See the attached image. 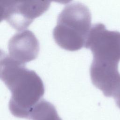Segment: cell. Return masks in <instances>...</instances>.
<instances>
[{
  "mask_svg": "<svg viewBox=\"0 0 120 120\" xmlns=\"http://www.w3.org/2000/svg\"><path fill=\"white\" fill-rule=\"evenodd\" d=\"M30 120H62L54 106L50 102L42 99L34 108Z\"/></svg>",
  "mask_w": 120,
  "mask_h": 120,
  "instance_id": "52a82bcc",
  "label": "cell"
},
{
  "mask_svg": "<svg viewBox=\"0 0 120 120\" xmlns=\"http://www.w3.org/2000/svg\"><path fill=\"white\" fill-rule=\"evenodd\" d=\"M93 84L105 97H113L120 87L118 63L92 60L90 68Z\"/></svg>",
  "mask_w": 120,
  "mask_h": 120,
  "instance_id": "5b68a950",
  "label": "cell"
},
{
  "mask_svg": "<svg viewBox=\"0 0 120 120\" xmlns=\"http://www.w3.org/2000/svg\"><path fill=\"white\" fill-rule=\"evenodd\" d=\"M8 50L11 58L25 65L37 57L39 51V42L31 31L24 30L19 31L10 38Z\"/></svg>",
  "mask_w": 120,
  "mask_h": 120,
  "instance_id": "8992f818",
  "label": "cell"
},
{
  "mask_svg": "<svg viewBox=\"0 0 120 120\" xmlns=\"http://www.w3.org/2000/svg\"><path fill=\"white\" fill-rule=\"evenodd\" d=\"M113 97L115 99L117 105L120 108V87Z\"/></svg>",
  "mask_w": 120,
  "mask_h": 120,
  "instance_id": "ba28073f",
  "label": "cell"
},
{
  "mask_svg": "<svg viewBox=\"0 0 120 120\" xmlns=\"http://www.w3.org/2000/svg\"><path fill=\"white\" fill-rule=\"evenodd\" d=\"M0 76L11 93L9 109L15 116L29 119L45 93L43 82L33 70L1 52Z\"/></svg>",
  "mask_w": 120,
  "mask_h": 120,
  "instance_id": "6da1fadb",
  "label": "cell"
},
{
  "mask_svg": "<svg viewBox=\"0 0 120 120\" xmlns=\"http://www.w3.org/2000/svg\"><path fill=\"white\" fill-rule=\"evenodd\" d=\"M84 47L93 54V60L119 63L120 61V32L107 30L104 24H93Z\"/></svg>",
  "mask_w": 120,
  "mask_h": 120,
  "instance_id": "3957f363",
  "label": "cell"
},
{
  "mask_svg": "<svg viewBox=\"0 0 120 120\" xmlns=\"http://www.w3.org/2000/svg\"><path fill=\"white\" fill-rule=\"evenodd\" d=\"M91 21V13L87 6L79 2L68 3L58 16L52 32L54 41L65 50H80L85 46Z\"/></svg>",
  "mask_w": 120,
  "mask_h": 120,
  "instance_id": "7a4b0ae2",
  "label": "cell"
},
{
  "mask_svg": "<svg viewBox=\"0 0 120 120\" xmlns=\"http://www.w3.org/2000/svg\"><path fill=\"white\" fill-rule=\"evenodd\" d=\"M50 1H3L0 2L1 20L6 21L13 28L22 31L33 20L45 13Z\"/></svg>",
  "mask_w": 120,
  "mask_h": 120,
  "instance_id": "277c9868",
  "label": "cell"
}]
</instances>
